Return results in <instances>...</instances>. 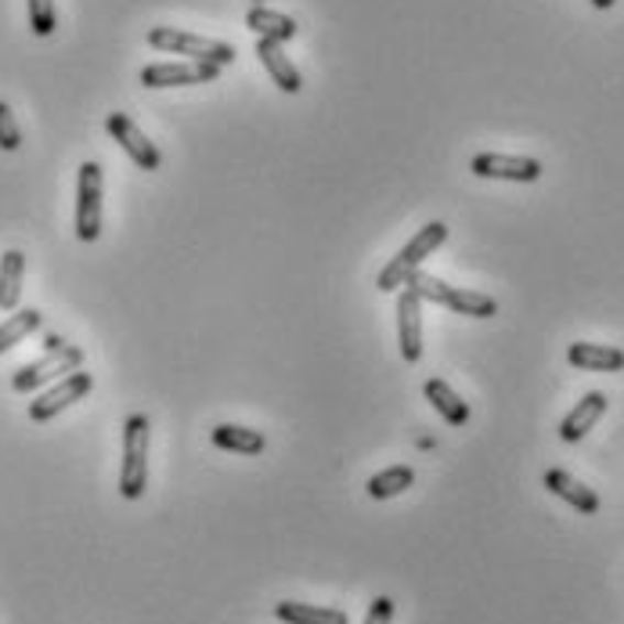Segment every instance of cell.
I'll use <instances>...</instances> for the list:
<instances>
[{
    "instance_id": "10",
    "label": "cell",
    "mask_w": 624,
    "mask_h": 624,
    "mask_svg": "<svg viewBox=\"0 0 624 624\" xmlns=\"http://www.w3.org/2000/svg\"><path fill=\"white\" fill-rule=\"evenodd\" d=\"M397 340H401V358L415 365L423 358V300L408 285L397 296Z\"/></svg>"
},
{
    "instance_id": "17",
    "label": "cell",
    "mask_w": 624,
    "mask_h": 624,
    "mask_svg": "<svg viewBox=\"0 0 624 624\" xmlns=\"http://www.w3.org/2000/svg\"><path fill=\"white\" fill-rule=\"evenodd\" d=\"M22 275H25V256L19 250H8L4 256H0V310L19 307Z\"/></svg>"
},
{
    "instance_id": "22",
    "label": "cell",
    "mask_w": 624,
    "mask_h": 624,
    "mask_svg": "<svg viewBox=\"0 0 624 624\" xmlns=\"http://www.w3.org/2000/svg\"><path fill=\"white\" fill-rule=\"evenodd\" d=\"M412 484H415V470H412V466H390V470L375 473L369 480V495L375 502H386V499L401 495V491H408Z\"/></svg>"
},
{
    "instance_id": "5",
    "label": "cell",
    "mask_w": 624,
    "mask_h": 624,
    "mask_svg": "<svg viewBox=\"0 0 624 624\" xmlns=\"http://www.w3.org/2000/svg\"><path fill=\"white\" fill-rule=\"evenodd\" d=\"M101 236V166L84 163L76 177V239L98 242Z\"/></svg>"
},
{
    "instance_id": "28",
    "label": "cell",
    "mask_w": 624,
    "mask_h": 624,
    "mask_svg": "<svg viewBox=\"0 0 624 624\" xmlns=\"http://www.w3.org/2000/svg\"><path fill=\"white\" fill-rule=\"evenodd\" d=\"M617 0H592V8H600V11H606V8H614Z\"/></svg>"
},
{
    "instance_id": "20",
    "label": "cell",
    "mask_w": 624,
    "mask_h": 624,
    "mask_svg": "<svg viewBox=\"0 0 624 624\" xmlns=\"http://www.w3.org/2000/svg\"><path fill=\"white\" fill-rule=\"evenodd\" d=\"M440 307H448L455 315H466V318H495L499 315V304L491 300V296L473 293V289H451V285H448V296Z\"/></svg>"
},
{
    "instance_id": "23",
    "label": "cell",
    "mask_w": 624,
    "mask_h": 624,
    "mask_svg": "<svg viewBox=\"0 0 624 624\" xmlns=\"http://www.w3.org/2000/svg\"><path fill=\"white\" fill-rule=\"evenodd\" d=\"M25 4H30V30L36 36H51L58 30L55 0H25Z\"/></svg>"
},
{
    "instance_id": "13",
    "label": "cell",
    "mask_w": 624,
    "mask_h": 624,
    "mask_svg": "<svg viewBox=\"0 0 624 624\" xmlns=\"http://www.w3.org/2000/svg\"><path fill=\"white\" fill-rule=\"evenodd\" d=\"M545 488H549L556 499H563L567 505H574V510L584 513V516L600 513V495H595L592 488H584L581 480H574L567 470H549V473H545Z\"/></svg>"
},
{
    "instance_id": "9",
    "label": "cell",
    "mask_w": 624,
    "mask_h": 624,
    "mask_svg": "<svg viewBox=\"0 0 624 624\" xmlns=\"http://www.w3.org/2000/svg\"><path fill=\"white\" fill-rule=\"evenodd\" d=\"M106 130H109L116 141H120V149L130 155V160H134L138 171H160V163H163L160 149H155L152 141L141 134V127L130 120V116L112 112L109 120H106Z\"/></svg>"
},
{
    "instance_id": "16",
    "label": "cell",
    "mask_w": 624,
    "mask_h": 624,
    "mask_svg": "<svg viewBox=\"0 0 624 624\" xmlns=\"http://www.w3.org/2000/svg\"><path fill=\"white\" fill-rule=\"evenodd\" d=\"M426 401L440 412V419H445L448 426H466L470 423V405L455 394V390L445 383V380H430L426 383Z\"/></svg>"
},
{
    "instance_id": "24",
    "label": "cell",
    "mask_w": 624,
    "mask_h": 624,
    "mask_svg": "<svg viewBox=\"0 0 624 624\" xmlns=\"http://www.w3.org/2000/svg\"><path fill=\"white\" fill-rule=\"evenodd\" d=\"M405 285H408V289H415V296L426 300V304H445V296H448V285L440 278H434V275H426V271H415Z\"/></svg>"
},
{
    "instance_id": "4",
    "label": "cell",
    "mask_w": 624,
    "mask_h": 624,
    "mask_svg": "<svg viewBox=\"0 0 624 624\" xmlns=\"http://www.w3.org/2000/svg\"><path fill=\"white\" fill-rule=\"evenodd\" d=\"M80 365H84V350L73 343H62L58 350H47L41 361H33V365H25L11 375V390H15V394H33V390L58 380V375L76 372Z\"/></svg>"
},
{
    "instance_id": "11",
    "label": "cell",
    "mask_w": 624,
    "mask_h": 624,
    "mask_svg": "<svg viewBox=\"0 0 624 624\" xmlns=\"http://www.w3.org/2000/svg\"><path fill=\"white\" fill-rule=\"evenodd\" d=\"M256 58L264 62V69L271 73V80L278 84V90H285V95H300L304 76L289 58H285V51H282L278 41H264V36H260V41H256Z\"/></svg>"
},
{
    "instance_id": "7",
    "label": "cell",
    "mask_w": 624,
    "mask_h": 624,
    "mask_svg": "<svg viewBox=\"0 0 624 624\" xmlns=\"http://www.w3.org/2000/svg\"><path fill=\"white\" fill-rule=\"evenodd\" d=\"M220 76V65L214 62H155L141 69L145 87H191V84H214Z\"/></svg>"
},
{
    "instance_id": "21",
    "label": "cell",
    "mask_w": 624,
    "mask_h": 624,
    "mask_svg": "<svg viewBox=\"0 0 624 624\" xmlns=\"http://www.w3.org/2000/svg\"><path fill=\"white\" fill-rule=\"evenodd\" d=\"M44 325V315L36 307H25L19 315H11L4 325H0V354H8L11 347H19L25 336H33Z\"/></svg>"
},
{
    "instance_id": "8",
    "label": "cell",
    "mask_w": 624,
    "mask_h": 624,
    "mask_svg": "<svg viewBox=\"0 0 624 624\" xmlns=\"http://www.w3.org/2000/svg\"><path fill=\"white\" fill-rule=\"evenodd\" d=\"M470 171L477 177H499V180H516V185H530L541 177V163L530 155H502V152H480L473 155Z\"/></svg>"
},
{
    "instance_id": "12",
    "label": "cell",
    "mask_w": 624,
    "mask_h": 624,
    "mask_svg": "<svg viewBox=\"0 0 624 624\" xmlns=\"http://www.w3.org/2000/svg\"><path fill=\"white\" fill-rule=\"evenodd\" d=\"M603 412H606V394H600V390L584 394L578 405L567 412V419L560 423V437L567 440V445H578V440L603 419Z\"/></svg>"
},
{
    "instance_id": "25",
    "label": "cell",
    "mask_w": 624,
    "mask_h": 624,
    "mask_svg": "<svg viewBox=\"0 0 624 624\" xmlns=\"http://www.w3.org/2000/svg\"><path fill=\"white\" fill-rule=\"evenodd\" d=\"M22 145V130L15 123V116H11V109L0 101V149L4 152H15Z\"/></svg>"
},
{
    "instance_id": "3",
    "label": "cell",
    "mask_w": 624,
    "mask_h": 624,
    "mask_svg": "<svg viewBox=\"0 0 624 624\" xmlns=\"http://www.w3.org/2000/svg\"><path fill=\"white\" fill-rule=\"evenodd\" d=\"M445 239H448V225H440V220L426 225L419 236H415V239L405 245V250H401V253L380 271V289H383V293L405 289V282L415 275V271H419V264L437 250V245H445Z\"/></svg>"
},
{
    "instance_id": "15",
    "label": "cell",
    "mask_w": 624,
    "mask_h": 624,
    "mask_svg": "<svg viewBox=\"0 0 624 624\" xmlns=\"http://www.w3.org/2000/svg\"><path fill=\"white\" fill-rule=\"evenodd\" d=\"M245 25L264 36V41H278V44L296 36V22L289 15H278V11L264 8V4H253L250 11H245Z\"/></svg>"
},
{
    "instance_id": "18",
    "label": "cell",
    "mask_w": 624,
    "mask_h": 624,
    "mask_svg": "<svg viewBox=\"0 0 624 624\" xmlns=\"http://www.w3.org/2000/svg\"><path fill=\"white\" fill-rule=\"evenodd\" d=\"M210 440L220 451H239V455H260L267 448V440L260 430H250V426H217L210 434Z\"/></svg>"
},
{
    "instance_id": "19",
    "label": "cell",
    "mask_w": 624,
    "mask_h": 624,
    "mask_svg": "<svg viewBox=\"0 0 624 624\" xmlns=\"http://www.w3.org/2000/svg\"><path fill=\"white\" fill-rule=\"evenodd\" d=\"M275 617L285 624H347L343 610L332 606H310V603H278Z\"/></svg>"
},
{
    "instance_id": "2",
    "label": "cell",
    "mask_w": 624,
    "mask_h": 624,
    "mask_svg": "<svg viewBox=\"0 0 624 624\" xmlns=\"http://www.w3.org/2000/svg\"><path fill=\"white\" fill-rule=\"evenodd\" d=\"M149 44L155 51H166V55H188L191 62H214V65H231L239 55L236 47L225 41H210V36H195L185 30H171V25H155L149 30Z\"/></svg>"
},
{
    "instance_id": "26",
    "label": "cell",
    "mask_w": 624,
    "mask_h": 624,
    "mask_svg": "<svg viewBox=\"0 0 624 624\" xmlns=\"http://www.w3.org/2000/svg\"><path fill=\"white\" fill-rule=\"evenodd\" d=\"M390 621H394V600H390V595H380V600L369 606V614L361 624H390Z\"/></svg>"
},
{
    "instance_id": "6",
    "label": "cell",
    "mask_w": 624,
    "mask_h": 624,
    "mask_svg": "<svg viewBox=\"0 0 624 624\" xmlns=\"http://www.w3.org/2000/svg\"><path fill=\"white\" fill-rule=\"evenodd\" d=\"M90 390H95V380H90V372L76 369V372H69V375H62V383H55L51 390H44V394L30 405V419H33V423L55 419V415H62L69 405H76L80 397H87Z\"/></svg>"
},
{
    "instance_id": "14",
    "label": "cell",
    "mask_w": 624,
    "mask_h": 624,
    "mask_svg": "<svg viewBox=\"0 0 624 624\" xmlns=\"http://www.w3.org/2000/svg\"><path fill=\"white\" fill-rule=\"evenodd\" d=\"M567 361L581 372H621L624 369V350L603 347V343H570Z\"/></svg>"
},
{
    "instance_id": "1",
    "label": "cell",
    "mask_w": 624,
    "mask_h": 624,
    "mask_svg": "<svg viewBox=\"0 0 624 624\" xmlns=\"http://www.w3.org/2000/svg\"><path fill=\"white\" fill-rule=\"evenodd\" d=\"M149 415H127L123 423V473H120V495L127 502H138L149 484Z\"/></svg>"
},
{
    "instance_id": "27",
    "label": "cell",
    "mask_w": 624,
    "mask_h": 624,
    "mask_svg": "<svg viewBox=\"0 0 624 624\" xmlns=\"http://www.w3.org/2000/svg\"><path fill=\"white\" fill-rule=\"evenodd\" d=\"M58 347H62L58 336H47V340H44V350H58Z\"/></svg>"
}]
</instances>
